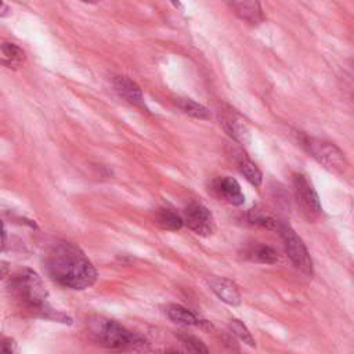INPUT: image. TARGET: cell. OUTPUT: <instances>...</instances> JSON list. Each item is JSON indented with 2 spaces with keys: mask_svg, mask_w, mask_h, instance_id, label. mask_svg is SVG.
I'll return each mask as SVG.
<instances>
[{
  "mask_svg": "<svg viewBox=\"0 0 354 354\" xmlns=\"http://www.w3.org/2000/svg\"><path fill=\"white\" fill-rule=\"evenodd\" d=\"M17 353V344L14 339L3 336L0 337V354H15Z\"/></svg>",
  "mask_w": 354,
  "mask_h": 354,
  "instance_id": "obj_22",
  "label": "cell"
},
{
  "mask_svg": "<svg viewBox=\"0 0 354 354\" xmlns=\"http://www.w3.org/2000/svg\"><path fill=\"white\" fill-rule=\"evenodd\" d=\"M246 218L250 224L261 225V227H266L268 230H277L279 223H281V221L275 220L274 217H271L270 214H266L264 212H261L259 209H250L246 214Z\"/></svg>",
  "mask_w": 354,
  "mask_h": 354,
  "instance_id": "obj_18",
  "label": "cell"
},
{
  "mask_svg": "<svg viewBox=\"0 0 354 354\" xmlns=\"http://www.w3.org/2000/svg\"><path fill=\"white\" fill-rule=\"evenodd\" d=\"M88 335L94 343L109 350H134L144 342L115 319L94 317L88 321Z\"/></svg>",
  "mask_w": 354,
  "mask_h": 354,
  "instance_id": "obj_3",
  "label": "cell"
},
{
  "mask_svg": "<svg viewBox=\"0 0 354 354\" xmlns=\"http://www.w3.org/2000/svg\"><path fill=\"white\" fill-rule=\"evenodd\" d=\"M10 289L12 296L18 300V303L33 315L58 321V322H71V318L64 313L54 310L50 303L47 301V290L40 279V277L29 270L25 268L17 272L10 281Z\"/></svg>",
  "mask_w": 354,
  "mask_h": 354,
  "instance_id": "obj_2",
  "label": "cell"
},
{
  "mask_svg": "<svg viewBox=\"0 0 354 354\" xmlns=\"http://www.w3.org/2000/svg\"><path fill=\"white\" fill-rule=\"evenodd\" d=\"M303 145L314 159L333 173H344L348 166L343 151L329 141L306 137Z\"/></svg>",
  "mask_w": 354,
  "mask_h": 354,
  "instance_id": "obj_4",
  "label": "cell"
},
{
  "mask_svg": "<svg viewBox=\"0 0 354 354\" xmlns=\"http://www.w3.org/2000/svg\"><path fill=\"white\" fill-rule=\"evenodd\" d=\"M47 274L58 285L83 290L94 285L97 271L84 252L71 242L54 243L44 259Z\"/></svg>",
  "mask_w": 354,
  "mask_h": 354,
  "instance_id": "obj_1",
  "label": "cell"
},
{
  "mask_svg": "<svg viewBox=\"0 0 354 354\" xmlns=\"http://www.w3.org/2000/svg\"><path fill=\"white\" fill-rule=\"evenodd\" d=\"M8 272V264L4 261H0V278Z\"/></svg>",
  "mask_w": 354,
  "mask_h": 354,
  "instance_id": "obj_24",
  "label": "cell"
},
{
  "mask_svg": "<svg viewBox=\"0 0 354 354\" xmlns=\"http://www.w3.org/2000/svg\"><path fill=\"white\" fill-rule=\"evenodd\" d=\"M8 14V6L3 1H0V17H6Z\"/></svg>",
  "mask_w": 354,
  "mask_h": 354,
  "instance_id": "obj_25",
  "label": "cell"
},
{
  "mask_svg": "<svg viewBox=\"0 0 354 354\" xmlns=\"http://www.w3.org/2000/svg\"><path fill=\"white\" fill-rule=\"evenodd\" d=\"M181 343L184 347V354H210L206 344L196 336L183 335Z\"/></svg>",
  "mask_w": 354,
  "mask_h": 354,
  "instance_id": "obj_19",
  "label": "cell"
},
{
  "mask_svg": "<svg viewBox=\"0 0 354 354\" xmlns=\"http://www.w3.org/2000/svg\"><path fill=\"white\" fill-rule=\"evenodd\" d=\"M113 87L115 91L127 102H130L134 106L138 108H145V101H144V94L140 88V86L133 82L127 76H116L113 79Z\"/></svg>",
  "mask_w": 354,
  "mask_h": 354,
  "instance_id": "obj_10",
  "label": "cell"
},
{
  "mask_svg": "<svg viewBox=\"0 0 354 354\" xmlns=\"http://www.w3.org/2000/svg\"><path fill=\"white\" fill-rule=\"evenodd\" d=\"M176 104L184 113H187L195 119H201V120L210 119V111L206 106H203L202 104H199L191 98L178 97V98H176Z\"/></svg>",
  "mask_w": 354,
  "mask_h": 354,
  "instance_id": "obj_14",
  "label": "cell"
},
{
  "mask_svg": "<svg viewBox=\"0 0 354 354\" xmlns=\"http://www.w3.org/2000/svg\"><path fill=\"white\" fill-rule=\"evenodd\" d=\"M6 238H7V234H6V227L3 224V221L0 220V250L4 248L6 245Z\"/></svg>",
  "mask_w": 354,
  "mask_h": 354,
  "instance_id": "obj_23",
  "label": "cell"
},
{
  "mask_svg": "<svg viewBox=\"0 0 354 354\" xmlns=\"http://www.w3.org/2000/svg\"><path fill=\"white\" fill-rule=\"evenodd\" d=\"M166 314L173 322L184 325V326H195V325L201 324L199 318L191 310H188L180 304L167 306Z\"/></svg>",
  "mask_w": 354,
  "mask_h": 354,
  "instance_id": "obj_13",
  "label": "cell"
},
{
  "mask_svg": "<svg viewBox=\"0 0 354 354\" xmlns=\"http://www.w3.org/2000/svg\"><path fill=\"white\" fill-rule=\"evenodd\" d=\"M224 129L225 131L238 142L241 144H246L249 142L250 138V133L248 126L243 123L242 119L239 118H232V119H227L224 120Z\"/></svg>",
  "mask_w": 354,
  "mask_h": 354,
  "instance_id": "obj_15",
  "label": "cell"
},
{
  "mask_svg": "<svg viewBox=\"0 0 354 354\" xmlns=\"http://www.w3.org/2000/svg\"><path fill=\"white\" fill-rule=\"evenodd\" d=\"M228 326H230V330L232 332V335H235L241 342H243L245 344H248L250 347L256 346V342H254L252 333L249 332V329L246 328V325L243 322L234 318L230 321Z\"/></svg>",
  "mask_w": 354,
  "mask_h": 354,
  "instance_id": "obj_20",
  "label": "cell"
},
{
  "mask_svg": "<svg viewBox=\"0 0 354 354\" xmlns=\"http://www.w3.org/2000/svg\"><path fill=\"white\" fill-rule=\"evenodd\" d=\"M277 231L281 234L286 254L292 260L296 268H299L301 272L311 275L313 274V260L310 257V253L303 243L301 238L297 236V234L286 224L279 223Z\"/></svg>",
  "mask_w": 354,
  "mask_h": 354,
  "instance_id": "obj_5",
  "label": "cell"
},
{
  "mask_svg": "<svg viewBox=\"0 0 354 354\" xmlns=\"http://www.w3.org/2000/svg\"><path fill=\"white\" fill-rule=\"evenodd\" d=\"M228 6L234 10L238 18L249 25H259L264 21V14L259 1H232Z\"/></svg>",
  "mask_w": 354,
  "mask_h": 354,
  "instance_id": "obj_11",
  "label": "cell"
},
{
  "mask_svg": "<svg viewBox=\"0 0 354 354\" xmlns=\"http://www.w3.org/2000/svg\"><path fill=\"white\" fill-rule=\"evenodd\" d=\"M156 223L163 228L169 231H177L183 227V217L173 212L171 209H160L156 213Z\"/></svg>",
  "mask_w": 354,
  "mask_h": 354,
  "instance_id": "obj_17",
  "label": "cell"
},
{
  "mask_svg": "<svg viewBox=\"0 0 354 354\" xmlns=\"http://www.w3.org/2000/svg\"><path fill=\"white\" fill-rule=\"evenodd\" d=\"M292 185H293L296 202H297L301 213L308 220L317 218L321 214V202H319L318 194L314 189L313 184L308 181V178L306 176L296 173V174H293Z\"/></svg>",
  "mask_w": 354,
  "mask_h": 354,
  "instance_id": "obj_6",
  "label": "cell"
},
{
  "mask_svg": "<svg viewBox=\"0 0 354 354\" xmlns=\"http://www.w3.org/2000/svg\"><path fill=\"white\" fill-rule=\"evenodd\" d=\"M207 283L213 293L225 304L236 307L241 304V292L235 282H232L228 278L224 277H210L207 279Z\"/></svg>",
  "mask_w": 354,
  "mask_h": 354,
  "instance_id": "obj_9",
  "label": "cell"
},
{
  "mask_svg": "<svg viewBox=\"0 0 354 354\" xmlns=\"http://www.w3.org/2000/svg\"><path fill=\"white\" fill-rule=\"evenodd\" d=\"M183 223L195 234L207 236L214 232V218L212 212L201 202H191L185 210Z\"/></svg>",
  "mask_w": 354,
  "mask_h": 354,
  "instance_id": "obj_7",
  "label": "cell"
},
{
  "mask_svg": "<svg viewBox=\"0 0 354 354\" xmlns=\"http://www.w3.org/2000/svg\"><path fill=\"white\" fill-rule=\"evenodd\" d=\"M212 191L217 199L230 205L239 206L245 202V195L241 189L239 183L230 176H221L214 178L212 181Z\"/></svg>",
  "mask_w": 354,
  "mask_h": 354,
  "instance_id": "obj_8",
  "label": "cell"
},
{
  "mask_svg": "<svg viewBox=\"0 0 354 354\" xmlns=\"http://www.w3.org/2000/svg\"><path fill=\"white\" fill-rule=\"evenodd\" d=\"M167 354H180V353H177V351H169Z\"/></svg>",
  "mask_w": 354,
  "mask_h": 354,
  "instance_id": "obj_26",
  "label": "cell"
},
{
  "mask_svg": "<svg viewBox=\"0 0 354 354\" xmlns=\"http://www.w3.org/2000/svg\"><path fill=\"white\" fill-rule=\"evenodd\" d=\"M238 169L252 185H254V187L261 185V181H263L261 171L250 159H248L246 156H241V159L238 160Z\"/></svg>",
  "mask_w": 354,
  "mask_h": 354,
  "instance_id": "obj_16",
  "label": "cell"
},
{
  "mask_svg": "<svg viewBox=\"0 0 354 354\" xmlns=\"http://www.w3.org/2000/svg\"><path fill=\"white\" fill-rule=\"evenodd\" d=\"M1 51L3 54L11 59V62H15V64H19L22 59H24V50L21 47H18L17 44L14 43H3L1 44Z\"/></svg>",
  "mask_w": 354,
  "mask_h": 354,
  "instance_id": "obj_21",
  "label": "cell"
},
{
  "mask_svg": "<svg viewBox=\"0 0 354 354\" xmlns=\"http://www.w3.org/2000/svg\"><path fill=\"white\" fill-rule=\"evenodd\" d=\"M245 257L254 263L261 264H274L278 261V253L274 248L267 245H254L246 249Z\"/></svg>",
  "mask_w": 354,
  "mask_h": 354,
  "instance_id": "obj_12",
  "label": "cell"
}]
</instances>
